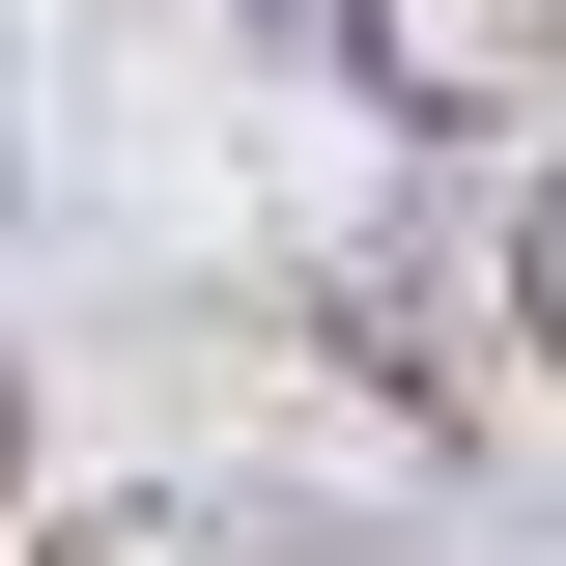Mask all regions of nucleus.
I'll return each mask as SVG.
<instances>
[{"label": "nucleus", "instance_id": "nucleus-1", "mask_svg": "<svg viewBox=\"0 0 566 566\" xmlns=\"http://www.w3.org/2000/svg\"><path fill=\"white\" fill-rule=\"evenodd\" d=\"M0 227H29V142H0Z\"/></svg>", "mask_w": 566, "mask_h": 566}]
</instances>
